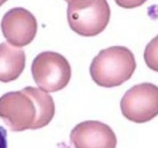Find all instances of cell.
Masks as SVG:
<instances>
[{
	"label": "cell",
	"instance_id": "6da1fadb",
	"mask_svg": "<svg viewBox=\"0 0 158 148\" xmlns=\"http://www.w3.org/2000/svg\"><path fill=\"white\" fill-rule=\"evenodd\" d=\"M54 115L52 97L38 88L26 86L0 97V118L14 132L44 127Z\"/></svg>",
	"mask_w": 158,
	"mask_h": 148
},
{
	"label": "cell",
	"instance_id": "7a4b0ae2",
	"mask_svg": "<svg viewBox=\"0 0 158 148\" xmlns=\"http://www.w3.org/2000/svg\"><path fill=\"white\" fill-rule=\"evenodd\" d=\"M137 67L134 53L121 46L102 49L91 63L93 80L102 87L119 86L129 80Z\"/></svg>",
	"mask_w": 158,
	"mask_h": 148
},
{
	"label": "cell",
	"instance_id": "3957f363",
	"mask_svg": "<svg viewBox=\"0 0 158 148\" xmlns=\"http://www.w3.org/2000/svg\"><path fill=\"white\" fill-rule=\"evenodd\" d=\"M71 29L85 37L101 33L109 23L110 8L106 0H65Z\"/></svg>",
	"mask_w": 158,
	"mask_h": 148
},
{
	"label": "cell",
	"instance_id": "277c9868",
	"mask_svg": "<svg viewBox=\"0 0 158 148\" xmlns=\"http://www.w3.org/2000/svg\"><path fill=\"white\" fill-rule=\"evenodd\" d=\"M37 86L46 92L64 89L71 78V66L61 54L52 51L40 52L34 59L31 67Z\"/></svg>",
	"mask_w": 158,
	"mask_h": 148
},
{
	"label": "cell",
	"instance_id": "5b68a950",
	"mask_svg": "<svg viewBox=\"0 0 158 148\" xmlns=\"http://www.w3.org/2000/svg\"><path fill=\"white\" fill-rule=\"evenodd\" d=\"M122 113L127 120L143 123L158 115V86L151 83L135 85L120 101Z\"/></svg>",
	"mask_w": 158,
	"mask_h": 148
},
{
	"label": "cell",
	"instance_id": "8992f818",
	"mask_svg": "<svg viewBox=\"0 0 158 148\" xmlns=\"http://www.w3.org/2000/svg\"><path fill=\"white\" fill-rule=\"evenodd\" d=\"M35 17L27 9L15 7L2 17L1 29L8 43L15 47H23L32 43L37 32Z\"/></svg>",
	"mask_w": 158,
	"mask_h": 148
},
{
	"label": "cell",
	"instance_id": "52a82bcc",
	"mask_svg": "<svg viewBox=\"0 0 158 148\" xmlns=\"http://www.w3.org/2000/svg\"><path fill=\"white\" fill-rule=\"evenodd\" d=\"M75 148H116L117 137L112 128L97 120H86L77 124L70 133Z\"/></svg>",
	"mask_w": 158,
	"mask_h": 148
},
{
	"label": "cell",
	"instance_id": "ba28073f",
	"mask_svg": "<svg viewBox=\"0 0 158 148\" xmlns=\"http://www.w3.org/2000/svg\"><path fill=\"white\" fill-rule=\"evenodd\" d=\"M26 65L23 49L7 43H0V82L9 83L19 78Z\"/></svg>",
	"mask_w": 158,
	"mask_h": 148
},
{
	"label": "cell",
	"instance_id": "9c48e42d",
	"mask_svg": "<svg viewBox=\"0 0 158 148\" xmlns=\"http://www.w3.org/2000/svg\"><path fill=\"white\" fill-rule=\"evenodd\" d=\"M143 58L150 69L158 72V35L147 45Z\"/></svg>",
	"mask_w": 158,
	"mask_h": 148
},
{
	"label": "cell",
	"instance_id": "30bf717a",
	"mask_svg": "<svg viewBox=\"0 0 158 148\" xmlns=\"http://www.w3.org/2000/svg\"><path fill=\"white\" fill-rule=\"evenodd\" d=\"M119 6L124 9H134L142 6L148 0H114Z\"/></svg>",
	"mask_w": 158,
	"mask_h": 148
},
{
	"label": "cell",
	"instance_id": "8fae6325",
	"mask_svg": "<svg viewBox=\"0 0 158 148\" xmlns=\"http://www.w3.org/2000/svg\"><path fill=\"white\" fill-rule=\"evenodd\" d=\"M0 148H7V131L0 126Z\"/></svg>",
	"mask_w": 158,
	"mask_h": 148
},
{
	"label": "cell",
	"instance_id": "7c38bea8",
	"mask_svg": "<svg viewBox=\"0 0 158 148\" xmlns=\"http://www.w3.org/2000/svg\"><path fill=\"white\" fill-rule=\"evenodd\" d=\"M6 1H7V0H0V6H2V5L4 4Z\"/></svg>",
	"mask_w": 158,
	"mask_h": 148
}]
</instances>
